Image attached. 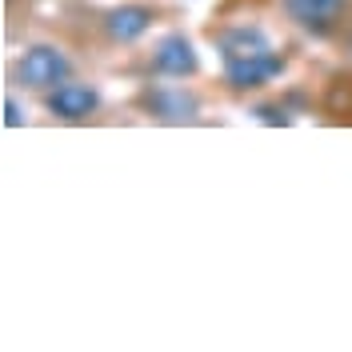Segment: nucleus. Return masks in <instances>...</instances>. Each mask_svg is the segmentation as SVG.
I'll list each match as a JSON object with an SVG mask.
<instances>
[{"label": "nucleus", "mask_w": 352, "mask_h": 352, "mask_svg": "<svg viewBox=\"0 0 352 352\" xmlns=\"http://www.w3.org/2000/svg\"><path fill=\"white\" fill-rule=\"evenodd\" d=\"M72 76V60L56 44H28L21 52V60L12 65V80L32 92H48V88L65 85Z\"/></svg>", "instance_id": "obj_1"}, {"label": "nucleus", "mask_w": 352, "mask_h": 352, "mask_svg": "<svg viewBox=\"0 0 352 352\" xmlns=\"http://www.w3.org/2000/svg\"><path fill=\"white\" fill-rule=\"evenodd\" d=\"M44 109L52 112L56 120L76 124V120H88V116L100 112V92L92 85H85V80H72V76H68L65 85H56V88L44 92Z\"/></svg>", "instance_id": "obj_2"}, {"label": "nucleus", "mask_w": 352, "mask_h": 352, "mask_svg": "<svg viewBox=\"0 0 352 352\" xmlns=\"http://www.w3.org/2000/svg\"><path fill=\"white\" fill-rule=\"evenodd\" d=\"M140 104H144V112H153L156 120H164V124H188V120H197V112H200V100L180 85L144 88Z\"/></svg>", "instance_id": "obj_3"}, {"label": "nucleus", "mask_w": 352, "mask_h": 352, "mask_svg": "<svg viewBox=\"0 0 352 352\" xmlns=\"http://www.w3.org/2000/svg\"><path fill=\"white\" fill-rule=\"evenodd\" d=\"M285 72V56L280 52H264V56H244V60H224V85L232 92H252L276 80Z\"/></svg>", "instance_id": "obj_4"}, {"label": "nucleus", "mask_w": 352, "mask_h": 352, "mask_svg": "<svg viewBox=\"0 0 352 352\" xmlns=\"http://www.w3.org/2000/svg\"><path fill=\"white\" fill-rule=\"evenodd\" d=\"M148 65H153L156 76L184 80V76H197L200 56H197V48H192V41H188V36L173 32V36H164V41L153 48V60H148Z\"/></svg>", "instance_id": "obj_5"}, {"label": "nucleus", "mask_w": 352, "mask_h": 352, "mask_svg": "<svg viewBox=\"0 0 352 352\" xmlns=\"http://www.w3.org/2000/svg\"><path fill=\"white\" fill-rule=\"evenodd\" d=\"M280 4H285L288 21L300 24L305 32H332L344 16L349 0H280Z\"/></svg>", "instance_id": "obj_6"}, {"label": "nucleus", "mask_w": 352, "mask_h": 352, "mask_svg": "<svg viewBox=\"0 0 352 352\" xmlns=\"http://www.w3.org/2000/svg\"><path fill=\"white\" fill-rule=\"evenodd\" d=\"M217 48H220V60H244V56L272 52V41L252 24H232V28H224L217 36Z\"/></svg>", "instance_id": "obj_7"}, {"label": "nucleus", "mask_w": 352, "mask_h": 352, "mask_svg": "<svg viewBox=\"0 0 352 352\" xmlns=\"http://www.w3.org/2000/svg\"><path fill=\"white\" fill-rule=\"evenodd\" d=\"M148 28H153V8H144V4H120V8L104 12V32L116 44L140 41Z\"/></svg>", "instance_id": "obj_8"}, {"label": "nucleus", "mask_w": 352, "mask_h": 352, "mask_svg": "<svg viewBox=\"0 0 352 352\" xmlns=\"http://www.w3.org/2000/svg\"><path fill=\"white\" fill-rule=\"evenodd\" d=\"M4 124H8V129H16V124H24V112H21V104H16L12 96L4 100Z\"/></svg>", "instance_id": "obj_9"}]
</instances>
